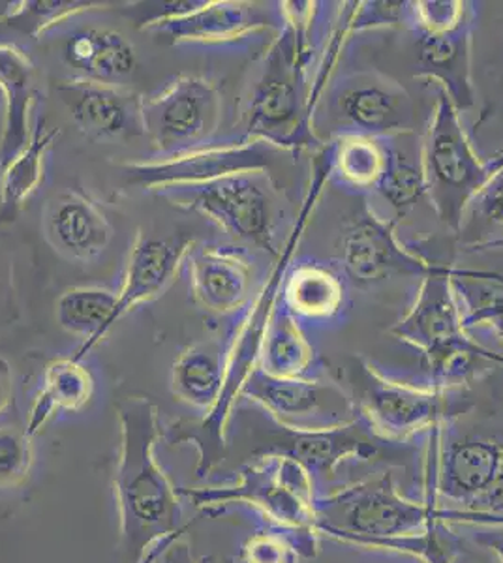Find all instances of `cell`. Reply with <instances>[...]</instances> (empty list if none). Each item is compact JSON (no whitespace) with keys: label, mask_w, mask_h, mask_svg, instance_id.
<instances>
[{"label":"cell","mask_w":503,"mask_h":563,"mask_svg":"<svg viewBox=\"0 0 503 563\" xmlns=\"http://www.w3.org/2000/svg\"><path fill=\"white\" fill-rule=\"evenodd\" d=\"M378 438L369 424L357 417L356 421L340 429L321 432H289L281 449L265 453H281L299 462L308 474L318 481L331 479L346 461H370L378 453Z\"/></svg>","instance_id":"20"},{"label":"cell","mask_w":503,"mask_h":563,"mask_svg":"<svg viewBox=\"0 0 503 563\" xmlns=\"http://www.w3.org/2000/svg\"><path fill=\"white\" fill-rule=\"evenodd\" d=\"M57 137L58 130L45 129L44 119H39L26 147L7 167H2L0 222H12L26 199L36 192L44 179L45 156Z\"/></svg>","instance_id":"31"},{"label":"cell","mask_w":503,"mask_h":563,"mask_svg":"<svg viewBox=\"0 0 503 563\" xmlns=\"http://www.w3.org/2000/svg\"><path fill=\"white\" fill-rule=\"evenodd\" d=\"M331 143V179L342 188L364 194L376 190L385 167L382 140L345 135Z\"/></svg>","instance_id":"33"},{"label":"cell","mask_w":503,"mask_h":563,"mask_svg":"<svg viewBox=\"0 0 503 563\" xmlns=\"http://www.w3.org/2000/svg\"><path fill=\"white\" fill-rule=\"evenodd\" d=\"M318 552L316 531L282 530L267 526L255 531L239 552V563H299Z\"/></svg>","instance_id":"35"},{"label":"cell","mask_w":503,"mask_h":563,"mask_svg":"<svg viewBox=\"0 0 503 563\" xmlns=\"http://www.w3.org/2000/svg\"><path fill=\"white\" fill-rule=\"evenodd\" d=\"M329 179H331V145L326 143L324 147L318 148V153L314 156L313 180L308 185V192H306L305 201L300 207L299 220L287 239L278 262L271 271L267 286L263 288L262 294L258 295L250 314L242 320L236 336L228 346V352H226V379H223L222 395H220L215 410L210 411L201 422L205 435H209V440L215 443L226 442V430H228L233 402L237 397H241L242 385L247 384L252 371L260 365L263 340H265L269 323L273 320L274 310L278 305V295L284 288L286 273L292 265V256L303 238L306 222L313 214L319 196L324 192V186Z\"/></svg>","instance_id":"4"},{"label":"cell","mask_w":503,"mask_h":563,"mask_svg":"<svg viewBox=\"0 0 503 563\" xmlns=\"http://www.w3.org/2000/svg\"><path fill=\"white\" fill-rule=\"evenodd\" d=\"M438 456L436 496L475 511L502 470L503 440L483 435L446 440Z\"/></svg>","instance_id":"16"},{"label":"cell","mask_w":503,"mask_h":563,"mask_svg":"<svg viewBox=\"0 0 503 563\" xmlns=\"http://www.w3.org/2000/svg\"><path fill=\"white\" fill-rule=\"evenodd\" d=\"M190 246V239L181 235L167 239L145 238L141 233L138 235L128 257L124 280L117 291L113 325L132 308L166 291Z\"/></svg>","instance_id":"21"},{"label":"cell","mask_w":503,"mask_h":563,"mask_svg":"<svg viewBox=\"0 0 503 563\" xmlns=\"http://www.w3.org/2000/svg\"><path fill=\"white\" fill-rule=\"evenodd\" d=\"M357 413L382 442L402 443L433 434L457 416V390L417 387L391 379L370 361H361Z\"/></svg>","instance_id":"9"},{"label":"cell","mask_w":503,"mask_h":563,"mask_svg":"<svg viewBox=\"0 0 503 563\" xmlns=\"http://www.w3.org/2000/svg\"><path fill=\"white\" fill-rule=\"evenodd\" d=\"M45 235L53 249L74 260H92L108 249L111 225L84 194L64 192L45 211Z\"/></svg>","instance_id":"22"},{"label":"cell","mask_w":503,"mask_h":563,"mask_svg":"<svg viewBox=\"0 0 503 563\" xmlns=\"http://www.w3.org/2000/svg\"><path fill=\"white\" fill-rule=\"evenodd\" d=\"M178 494L198 507H252L273 528L316 531L318 487L299 462L281 453H263L230 487L183 488Z\"/></svg>","instance_id":"6"},{"label":"cell","mask_w":503,"mask_h":563,"mask_svg":"<svg viewBox=\"0 0 503 563\" xmlns=\"http://www.w3.org/2000/svg\"><path fill=\"white\" fill-rule=\"evenodd\" d=\"M149 562V551L145 552V556L141 558L140 562L138 563H147Z\"/></svg>","instance_id":"45"},{"label":"cell","mask_w":503,"mask_h":563,"mask_svg":"<svg viewBox=\"0 0 503 563\" xmlns=\"http://www.w3.org/2000/svg\"><path fill=\"white\" fill-rule=\"evenodd\" d=\"M313 130L324 143L345 135L417 134V106L398 81L374 70L332 77L314 109Z\"/></svg>","instance_id":"5"},{"label":"cell","mask_w":503,"mask_h":563,"mask_svg":"<svg viewBox=\"0 0 503 563\" xmlns=\"http://www.w3.org/2000/svg\"><path fill=\"white\" fill-rule=\"evenodd\" d=\"M478 20L446 33H417L414 38V76L440 85L459 113L475 106L472 77L473 29Z\"/></svg>","instance_id":"17"},{"label":"cell","mask_w":503,"mask_h":563,"mask_svg":"<svg viewBox=\"0 0 503 563\" xmlns=\"http://www.w3.org/2000/svg\"><path fill=\"white\" fill-rule=\"evenodd\" d=\"M188 275L194 301L217 314H231L244 307L252 284L249 260L223 246H190Z\"/></svg>","instance_id":"19"},{"label":"cell","mask_w":503,"mask_h":563,"mask_svg":"<svg viewBox=\"0 0 503 563\" xmlns=\"http://www.w3.org/2000/svg\"><path fill=\"white\" fill-rule=\"evenodd\" d=\"M186 531L188 526H183L172 536L154 543L149 549L147 563H198L192 551V543L186 539Z\"/></svg>","instance_id":"40"},{"label":"cell","mask_w":503,"mask_h":563,"mask_svg":"<svg viewBox=\"0 0 503 563\" xmlns=\"http://www.w3.org/2000/svg\"><path fill=\"white\" fill-rule=\"evenodd\" d=\"M72 121L89 140L124 141L145 135L143 97L121 85L72 77L57 87Z\"/></svg>","instance_id":"13"},{"label":"cell","mask_w":503,"mask_h":563,"mask_svg":"<svg viewBox=\"0 0 503 563\" xmlns=\"http://www.w3.org/2000/svg\"><path fill=\"white\" fill-rule=\"evenodd\" d=\"M382 140L385 167L374 192L396 212L406 217L417 203L428 198L427 180L423 172V156L417 134H395Z\"/></svg>","instance_id":"26"},{"label":"cell","mask_w":503,"mask_h":563,"mask_svg":"<svg viewBox=\"0 0 503 563\" xmlns=\"http://www.w3.org/2000/svg\"><path fill=\"white\" fill-rule=\"evenodd\" d=\"M503 249V239L502 241H496V243L486 244L483 249L479 250V252H491V250H500Z\"/></svg>","instance_id":"44"},{"label":"cell","mask_w":503,"mask_h":563,"mask_svg":"<svg viewBox=\"0 0 503 563\" xmlns=\"http://www.w3.org/2000/svg\"><path fill=\"white\" fill-rule=\"evenodd\" d=\"M119 421L121 453L113 483L121 549L138 563L154 543L183 528V506L154 456L160 438L156 406L149 398H127L119 408Z\"/></svg>","instance_id":"2"},{"label":"cell","mask_w":503,"mask_h":563,"mask_svg":"<svg viewBox=\"0 0 503 563\" xmlns=\"http://www.w3.org/2000/svg\"><path fill=\"white\" fill-rule=\"evenodd\" d=\"M265 26L254 8L231 0H192L186 12L173 18H154L143 25V31L167 36L173 44H226L247 38Z\"/></svg>","instance_id":"18"},{"label":"cell","mask_w":503,"mask_h":563,"mask_svg":"<svg viewBox=\"0 0 503 563\" xmlns=\"http://www.w3.org/2000/svg\"><path fill=\"white\" fill-rule=\"evenodd\" d=\"M13 376L12 366L7 358L0 357V416L7 411L12 400Z\"/></svg>","instance_id":"42"},{"label":"cell","mask_w":503,"mask_h":563,"mask_svg":"<svg viewBox=\"0 0 503 563\" xmlns=\"http://www.w3.org/2000/svg\"><path fill=\"white\" fill-rule=\"evenodd\" d=\"M473 539L494 554L496 563H503V526H478Z\"/></svg>","instance_id":"41"},{"label":"cell","mask_w":503,"mask_h":563,"mask_svg":"<svg viewBox=\"0 0 503 563\" xmlns=\"http://www.w3.org/2000/svg\"><path fill=\"white\" fill-rule=\"evenodd\" d=\"M408 2H359L353 33H363L380 26H406Z\"/></svg>","instance_id":"39"},{"label":"cell","mask_w":503,"mask_h":563,"mask_svg":"<svg viewBox=\"0 0 503 563\" xmlns=\"http://www.w3.org/2000/svg\"><path fill=\"white\" fill-rule=\"evenodd\" d=\"M282 31L269 47L242 113V141H265L276 148H321L310 109L308 66L313 60L316 2H281Z\"/></svg>","instance_id":"1"},{"label":"cell","mask_w":503,"mask_h":563,"mask_svg":"<svg viewBox=\"0 0 503 563\" xmlns=\"http://www.w3.org/2000/svg\"><path fill=\"white\" fill-rule=\"evenodd\" d=\"M451 286L466 333L486 329L503 342V275L452 267Z\"/></svg>","instance_id":"30"},{"label":"cell","mask_w":503,"mask_h":563,"mask_svg":"<svg viewBox=\"0 0 503 563\" xmlns=\"http://www.w3.org/2000/svg\"><path fill=\"white\" fill-rule=\"evenodd\" d=\"M117 291L81 286L66 289L57 301V320L64 331L77 334L84 339V344L77 350L74 358L84 361L87 353L106 339L113 327Z\"/></svg>","instance_id":"29"},{"label":"cell","mask_w":503,"mask_h":563,"mask_svg":"<svg viewBox=\"0 0 503 563\" xmlns=\"http://www.w3.org/2000/svg\"><path fill=\"white\" fill-rule=\"evenodd\" d=\"M451 273L452 265H446L438 273L425 276L414 307L391 329L396 339L417 347L423 357L444 352L470 334L462 325Z\"/></svg>","instance_id":"15"},{"label":"cell","mask_w":503,"mask_h":563,"mask_svg":"<svg viewBox=\"0 0 503 563\" xmlns=\"http://www.w3.org/2000/svg\"><path fill=\"white\" fill-rule=\"evenodd\" d=\"M64 58L81 74L79 77L108 85H119L138 66L132 42L109 29H84L72 34L64 45Z\"/></svg>","instance_id":"24"},{"label":"cell","mask_w":503,"mask_h":563,"mask_svg":"<svg viewBox=\"0 0 503 563\" xmlns=\"http://www.w3.org/2000/svg\"><path fill=\"white\" fill-rule=\"evenodd\" d=\"M34 66L15 45L0 44V97L4 126L0 137V166L7 167L31 140L29 113L34 98Z\"/></svg>","instance_id":"23"},{"label":"cell","mask_w":503,"mask_h":563,"mask_svg":"<svg viewBox=\"0 0 503 563\" xmlns=\"http://www.w3.org/2000/svg\"><path fill=\"white\" fill-rule=\"evenodd\" d=\"M258 366L274 378L313 376V344L306 339L300 321L284 305L274 310Z\"/></svg>","instance_id":"32"},{"label":"cell","mask_w":503,"mask_h":563,"mask_svg":"<svg viewBox=\"0 0 503 563\" xmlns=\"http://www.w3.org/2000/svg\"><path fill=\"white\" fill-rule=\"evenodd\" d=\"M484 166H486V169H489V174H494V172H497V169H502L503 167V153L496 154L494 158H491V161L484 162Z\"/></svg>","instance_id":"43"},{"label":"cell","mask_w":503,"mask_h":563,"mask_svg":"<svg viewBox=\"0 0 503 563\" xmlns=\"http://www.w3.org/2000/svg\"><path fill=\"white\" fill-rule=\"evenodd\" d=\"M173 206L196 211L217 222L228 235L281 257L274 244V198L263 172L223 175L201 183L153 188Z\"/></svg>","instance_id":"8"},{"label":"cell","mask_w":503,"mask_h":563,"mask_svg":"<svg viewBox=\"0 0 503 563\" xmlns=\"http://www.w3.org/2000/svg\"><path fill=\"white\" fill-rule=\"evenodd\" d=\"M436 103L420 137L423 172L427 180L428 201L441 222L459 231L466 207L483 188L491 174L479 161L466 134L460 113L440 85L433 84Z\"/></svg>","instance_id":"7"},{"label":"cell","mask_w":503,"mask_h":563,"mask_svg":"<svg viewBox=\"0 0 503 563\" xmlns=\"http://www.w3.org/2000/svg\"><path fill=\"white\" fill-rule=\"evenodd\" d=\"M226 352L218 342H201L178 355L172 372L173 393L198 410H215L226 379Z\"/></svg>","instance_id":"27"},{"label":"cell","mask_w":503,"mask_h":563,"mask_svg":"<svg viewBox=\"0 0 503 563\" xmlns=\"http://www.w3.org/2000/svg\"><path fill=\"white\" fill-rule=\"evenodd\" d=\"M241 395L260 404L287 432L340 429L359 417L353 395L337 382L318 376L274 378L255 366Z\"/></svg>","instance_id":"10"},{"label":"cell","mask_w":503,"mask_h":563,"mask_svg":"<svg viewBox=\"0 0 503 563\" xmlns=\"http://www.w3.org/2000/svg\"><path fill=\"white\" fill-rule=\"evenodd\" d=\"M440 522L502 526L489 512L460 507L440 509L433 501L425 504L408 499L402 496L389 472L329 496H319L316 501L318 533L374 549H385L401 539L423 536Z\"/></svg>","instance_id":"3"},{"label":"cell","mask_w":503,"mask_h":563,"mask_svg":"<svg viewBox=\"0 0 503 563\" xmlns=\"http://www.w3.org/2000/svg\"><path fill=\"white\" fill-rule=\"evenodd\" d=\"M460 238L466 252H479L486 244L503 239V167L484 183L466 207L460 222Z\"/></svg>","instance_id":"34"},{"label":"cell","mask_w":503,"mask_h":563,"mask_svg":"<svg viewBox=\"0 0 503 563\" xmlns=\"http://www.w3.org/2000/svg\"><path fill=\"white\" fill-rule=\"evenodd\" d=\"M478 20V8L462 0H417L408 2L406 31L446 33Z\"/></svg>","instance_id":"37"},{"label":"cell","mask_w":503,"mask_h":563,"mask_svg":"<svg viewBox=\"0 0 503 563\" xmlns=\"http://www.w3.org/2000/svg\"><path fill=\"white\" fill-rule=\"evenodd\" d=\"M95 390V379L90 372L74 357L53 361L45 368L44 385L31 408L26 422V434L34 435L44 429L58 411H79L89 402Z\"/></svg>","instance_id":"28"},{"label":"cell","mask_w":503,"mask_h":563,"mask_svg":"<svg viewBox=\"0 0 503 563\" xmlns=\"http://www.w3.org/2000/svg\"><path fill=\"white\" fill-rule=\"evenodd\" d=\"M345 282L331 269L313 262L289 265L282 288V305L297 320L327 323L345 308Z\"/></svg>","instance_id":"25"},{"label":"cell","mask_w":503,"mask_h":563,"mask_svg":"<svg viewBox=\"0 0 503 563\" xmlns=\"http://www.w3.org/2000/svg\"><path fill=\"white\" fill-rule=\"evenodd\" d=\"M222 98L209 79L181 76L166 89L143 98V130L164 158L190 153L217 132Z\"/></svg>","instance_id":"11"},{"label":"cell","mask_w":503,"mask_h":563,"mask_svg":"<svg viewBox=\"0 0 503 563\" xmlns=\"http://www.w3.org/2000/svg\"><path fill=\"white\" fill-rule=\"evenodd\" d=\"M395 220H385L364 203L342 235V267L356 288L369 289L401 276H425L444 269L396 238Z\"/></svg>","instance_id":"12"},{"label":"cell","mask_w":503,"mask_h":563,"mask_svg":"<svg viewBox=\"0 0 503 563\" xmlns=\"http://www.w3.org/2000/svg\"><path fill=\"white\" fill-rule=\"evenodd\" d=\"M276 151L265 141H241L230 147L194 148L151 164H128L124 169L135 183L153 190L158 186L201 183L242 172H263Z\"/></svg>","instance_id":"14"},{"label":"cell","mask_w":503,"mask_h":563,"mask_svg":"<svg viewBox=\"0 0 503 563\" xmlns=\"http://www.w3.org/2000/svg\"><path fill=\"white\" fill-rule=\"evenodd\" d=\"M31 435L26 429L0 427V488H12L26 479L32 466Z\"/></svg>","instance_id":"38"},{"label":"cell","mask_w":503,"mask_h":563,"mask_svg":"<svg viewBox=\"0 0 503 563\" xmlns=\"http://www.w3.org/2000/svg\"><path fill=\"white\" fill-rule=\"evenodd\" d=\"M100 7V2L87 0H21L0 15V21L21 33L39 38L40 34L63 23L72 15Z\"/></svg>","instance_id":"36"}]
</instances>
